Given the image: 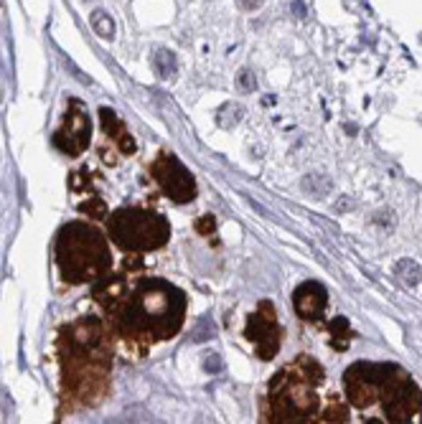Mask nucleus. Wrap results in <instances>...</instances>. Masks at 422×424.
I'll use <instances>...</instances> for the list:
<instances>
[{"label": "nucleus", "mask_w": 422, "mask_h": 424, "mask_svg": "<svg viewBox=\"0 0 422 424\" xmlns=\"http://www.w3.org/2000/svg\"><path fill=\"white\" fill-rule=\"evenodd\" d=\"M115 333L127 343H161L181 330L186 318V292L161 277H120L97 287Z\"/></svg>", "instance_id": "f257e3e1"}, {"label": "nucleus", "mask_w": 422, "mask_h": 424, "mask_svg": "<svg viewBox=\"0 0 422 424\" xmlns=\"http://www.w3.org/2000/svg\"><path fill=\"white\" fill-rule=\"evenodd\" d=\"M57 265L61 279L69 285H87L102 279L112 267L110 244L92 224H64L57 237Z\"/></svg>", "instance_id": "39448f33"}, {"label": "nucleus", "mask_w": 422, "mask_h": 424, "mask_svg": "<svg viewBox=\"0 0 422 424\" xmlns=\"http://www.w3.org/2000/svg\"><path fill=\"white\" fill-rule=\"evenodd\" d=\"M92 122L85 105L79 99H69V110L64 115V125L54 135V145L66 155H82L89 147Z\"/></svg>", "instance_id": "1a4fd4ad"}, {"label": "nucleus", "mask_w": 422, "mask_h": 424, "mask_svg": "<svg viewBox=\"0 0 422 424\" xmlns=\"http://www.w3.org/2000/svg\"><path fill=\"white\" fill-rule=\"evenodd\" d=\"M331 333L336 338V348L338 351H344L349 346V338H351V330H349V320L346 318H336L331 323Z\"/></svg>", "instance_id": "dca6fc26"}, {"label": "nucleus", "mask_w": 422, "mask_h": 424, "mask_svg": "<svg viewBox=\"0 0 422 424\" xmlns=\"http://www.w3.org/2000/svg\"><path fill=\"white\" fill-rule=\"evenodd\" d=\"M211 335H214V323H211V320H204V323L198 326L196 333H194V341H196V343H204V341H209Z\"/></svg>", "instance_id": "6ab92c4d"}, {"label": "nucleus", "mask_w": 422, "mask_h": 424, "mask_svg": "<svg viewBox=\"0 0 422 424\" xmlns=\"http://www.w3.org/2000/svg\"><path fill=\"white\" fill-rule=\"evenodd\" d=\"M344 389L356 409L379 404L387 422L405 424L422 417V391L394 363H354L344 374Z\"/></svg>", "instance_id": "7ed1b4c3"}, {"label": "nucleus", "mask_w": 422, "mask_h": 424, "mask_svg": "<svg viewBox=\"0 0 422 424\" xmlns=\"http://www.w3.org/2000/svg\"><path fill=\"white\" fill-rule=\"evenodd\" d=\"M217 229V221H214V216L211 214H206V216H201L196 221V231L198 234H204V237H211V231Z\"/></svg>", "instance_id": "a211bd4d"}, {"label": "nucleus", "mask_w": 422, "mask_h": 424, "mask_svg": "<svg viewBox=\"0 0 422 424\" xmlns=\"http://www.w3.org/2000/svg\"><path fill=\"white\" fill-rule=\"evenodd\" d=\"M153 66H155V74H158L163 82H168V79L176 77V71H178L176 54L168 49H158L153 54Z\"/></svg>", "instance_id": "ddd939ff"}, {"label": "nucleus", "mask_w": 422, "mask_h": 424, "mask_svg": "<svg viewBox=\"0 0 422 424\" xmlns=\"http://www.w3.org/2000/svg\"><path fill=\"white\" fill-rule=\"evenodd\" d=\"M394 275H397V279H400L405 287H417L422 282V267L417 265L415 259H400L397 265H394Z\"/></svg>", "instance_id": "f8f14e48"}, {"label": "nucleus", "mask_w": 422, "mask_h": 424, "mask_svg": "<svg viewBox=\"0 0 422 424\" xmlns=\"http://www.w3.org/2000/svg\"><path fill=\"white\" fill-rule=\"evenodd\" d=\"M204 369L209 371V374H219V371L224 369V363H221V358H219L217 353H209L204 356Z\"/></svg>", "instance_id": "aec40b11"}, {"label": "nucleus", "mask_w": 422, "mask_h": 424, "mask_svg": "<svg viewBox=\"0 0 422 424\" xmlns=\"http://www.w3.org/2000/svg\"><path fill=\"white\" fill-rule=\"evenodd\" d=\"M262 3H265V0H237V6H240L242 10H247V13H254V10H260Z\"/></svg>", "instance_id": "412c9836"}, {"label": "nucleus", "mask_w": 422, "mask_h": 424, "mask_svg": "<svg viewBox=\"0 0 422 424\" xmlns=\"http://www.w3.org/2000/svg\"><path fill=\"white\" fill-rule=\"evenodd\" d=\"M107 237L122 251H153L168 244L170 224L148 209H117L107 216Z\"/></svg>", "instance_id": "423d86ee"}, {"label": "nucleus", "mask_w": 422, "mask_h": 424, "mask_svg": "<svg viewBox=\"0 0 422 424\" xmlns=\"http://www.w3.org/2000/svg\"><path fill=\"white\" fill-rule=\"evenodd\" d=\"M247 341L254 343L257 348V356H260L262 361H270L277 356L280 351V323H277V315H275V305L270 300H262L260 305H257V313L249 315L247 320Z\"/></svg>", "instance_id": "6e6552de"}, {"label": "nucleus", "mask_w": 422, "mask_h": 424, "mask_svg": "<svg viewBox=\"0 0 422 424\" xmlns=\"http://www.w3.org/2000/svg\"><path fill=\"white\" fill-rule=\"evenodd\" d=\"M333 188V181L328 175H321V173H310L303 178V191L305 193H313L316 198H323V196L331 193Z\"/></svg>", "instance_id": "4468645a"}, {"label": "nucleus", "mask_w": 422, "mask_h": 424, "mask_svg": "<svg viewBox=\"0 0 422 424\" xmlns=\"http://www.w3.org/2000/svg\"><path fill=\"white\" fill-rule=\"evenodd\" d=\"M59 361L61 397L69 409L102 402L112 371V346L105 323L85 315L71 326H64L59 335Z\"/></svg>", "instance_id": "f03ea898"}, {"label": "nucleus", "mask_w": 422, "mask_h": 424, "mask_svg": "<svg viewBox=\"0 0 422 424\" xmlns=\"http://www.w3.org/2000/svg\"><path fill=\"white\" fill-rule=\"evenodd\" d=\"M237 87H240L242 92H254V89H257V79H254V71L242 69L240 74H237Z\"/></svg>", "instance_id": "f3484780"}, {"label": "nucleus", "mask_w": 422, "mask_h": 424, "mask_svg": "<svg viewBox=\"0 0 422 424\" xmlns=\"http://www.w3.org/2000/svg\"><path fill=\"white\" fill-rule=\"evenodd\" d=\"M293 305H296V313L303 320H318L323 315L326 305H328V292L318 282H303L293 292Z\"/></svg>", "instance_id": "9d476101"}, {"label": "nucleus", "mask_w": 422, "mask_h": 424, "mask_svg": "<svg viewBox=\"0 0 422 424\" xmlns=\"http://www.w3.org/2000/svg\"><path fill=\"white\" fill-rule=\"evenodd\" d=\"M153 178L158 181V186L163 188V193L168 196L170 201L176 203H189L196 198V183L194 175L186 170L181 160L173 153H161L153 163Z\"/></svg>", "instance_id": "0eeeda50"}, {"label": "nucleus", "mask_w": 422, "mask_h": 424, "mask_svg": "<svg viewBox=\"0 0 422 424\" xmlns=\"http://www.w3.org/2000/svg\"><path fill=\"white\" fill-rule=\"evenodd\" d=\"M92 28H94V34H97L99 38H105V41H112L115 38V21L105 10H94V13H92Z\"/></svg>", "instance_id": "2eb2a0df"}, {"label": "nucleus", "mask_w": 422, "mask_h": 424, "mask_svg": "<svg viewBox=\"0 0 422 424\" xmlns=\"http://www.w3.org/2000/svg\"><path fill=\"white\" fill-rule=\"evenodd\" d=\"M99 119H102V127H105L107 138H112L125 155H133L135 153V140H133V135L127 133L125 122H122L112 110H107V107L99 110Z\"/></svg>", "instance_id": "9b49d317"}, {"label": "nucleus", "mask_w": 422, "mask_h": 424, "mask_svg": "<svg viewBox=\"0 0 422 424\" xmlns=\"http://www.w3.org/2000/svg\"><path fill=\"white\" fill-rule=\"evenodd\" d=\"M326 374L321 363L310 356H300L296 363H288L270 381L265 419L275 424L282 422H323V409L318 399V386H323Z\"/></svg>", "instance_id": "20e7f679"}]
</instances>
